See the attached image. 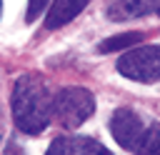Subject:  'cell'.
Wrapping results in <instances>:
<instances>
[{"mask_svg": "<svg viewBox=\"0 0 160 155\" xmlns=\"http://www.w3.org/2000/svg\"><path fill=\"white\" fill-rule=\"evenodd\" d=\"M10 102L15 125L28 135H40L52 120V95L38 75H20Z\"/></svg>", "mask_w": 160, "mask_h": 155, "instance_id": "obj_1", "label": "cell"}, {"mask_svg": "<svg viewBox=\"0 0 160 155\" xmlns=\"http://www.w3.org/2000/svg\"><path fill=\"white\" fill-rule=\"evenodd\" d=\"M92 112H95V98L85 88H62L52 98V118L68 130L80 128Z\"/></svg>", "mask_w": 160, "mask_h": 155, "instance_id": "obj_2", "label": "cell"}, {"mask_svg": "<svg viewBox=\"0 0 160 155\" xmlns=\"http://www.w3.org/2000/svg\"><path fill=\"white\" fill-rule=\"evenodd\" d=\"M118 72L135 82L160 80V45H140L118 60Z\"/></svg>", "mask_w": 160, "mask_h": 155, "instance_id": "obj_3", "label": "cell"}, {"mask_svg": "<svg viewBox=\"0 0 160 155\" xmlns=\"http://www.w3.org/2000/svg\"><path fill=\"white\" fill-rule=\"evenodd\" d=\"M142 130H145V120L130 108H120L110 118V132L118 140V145L125 150H135Z\"/></svg>", "mask_w": 160, "mask_h": 155, "instance_id": "obj_4", "label": "cell"}, {"mask_svg": "<svg viewBox=\"0 0 160 155\" xmlns=\"http://www.w3.org/2000/svg\"><path fill=\"white\" fill-rule=\"evenodd\" d=\"M45 155H112V152L92 138L65 135V138H55Z\"/></svg>", "mask_w": 160, "mask_h": 155, "instance_id": "obj_5", "label": "cell"}, {"mask_svg": "<svg viewBox=\"0 0 160 155\" xmlns=\"http://www.w3.org/2000/svg\"><path fill=\"white\" fill-rule=\"evenodd\" d=\"M158 8H160V0H110L105 12L112 22H122V20L145 18V15L155 12Z\"/></svg>", "mask_w": 160, "mask_h": 155, "instance_id": "obj_6", "label": "cell"}, {"mask_svg": "<svg viewBox=\"0 0 160 155\" xmlns=\"http://www.w3.org/2000/svg\"><path fill=\"white\" fill-rule=\"evenodd\" d=\"M90 0H55L52 8L48 10V18H45V28L48 30H58L62 25H68L75 15H80V10L88 8Z\"/></svg>", "mask_w": 160, "mask_h": 155, "instance_id": "obj_7", "label": "cell"}, {"mask_svg": "<svg viewBox=\"0 0 160 155\" xmlns=\"http://www.w3.org/2000/svg\"><path fill=\"white\" fill-rule=\"evenodd\" d=\"M135 155H155L160 152V122H152V125H145L135 150Z\"/></svg>", "mask_w": 160, "mask_h": 155, "instance_id": "obj_8", "label": "cell"}, {"mask_svg": "<svg viewBox=\"0 0 160 155\" xmlns=\"http://www.w3.org/2000/svg\"><path fill=\"white\" fill-rule=\"evenodd\" d=\"M140 40H142V32H122V35H112V38L102 40L98 45V50L100 52H115V50H125V48H130Z\"/></svg>", "mask_w": 160, "mask_h": 155, "instance_id": "obj_9", "label": "cell"}, {"mask_svg": "<svg viewBox=\"0 0 160 155\" xmlns=\"http://www.w3.org/2000/svg\"><path fill=\"white\" fill-rule=\"evenodd\" d=\"M48 5H50V0H28V12H25V20H28V22L38 20V18H40V12H42Z\"/></svg>", "mask_w": 160, "mask_h": 155, "instance_id": "obj_10", "label": "cell"}, {"mask_svg": "<svg viewBox=\"0 0 160 155\" xmlns=\"http://www.w3.org/2000/svg\"><path fill=\"white\" fill-rule=\"evenodd\" d=\"M2 155H25V150H22L18 142H8V148L2 150Z\"/></svg>", "mask_w": 160, "mask_h": 155, "instance_id": "obj_11", "label": "cell"}, {"mask_svg": "<svg viewBox=\"0 0 160 155\" xmlns=\"http://www.w3.org/2000/svg\"><path fill=\"white\" fill-rule=\"evenodd\" d=\"M0 15H2V0H0Z\"/></svg>", "mask_w": 160, "mask_h": 155, "instance_id": "obj_12", "label": "cell"}, {"mask_svg": "<svg viewBox=\"0 0 160 155\" xmlns=\"http://www.w3.org/2000/svg\"><path fill=\"white\" fill-rule=\"evenodd\" d=\"M155 12H158V15H160V8H158V10H155Z\"/></svg>", "mask_w": 160, "mask_h": 155, "instance_id": "obj_13", "label": "cell"}, {"mask_svg": "<svg viewBox=\"0 0 160 155\" xmlns=\"http://www.w3.org/2000/svg\"><path fill=\"white\" fill-rule=\"evenodd\" d=\"M155 155H160V152H155Z\"/></svg>", "mask_w": 160, "mask_h": 155, "instance_id": "obj_14", "label": "cell"}]
</instances>
